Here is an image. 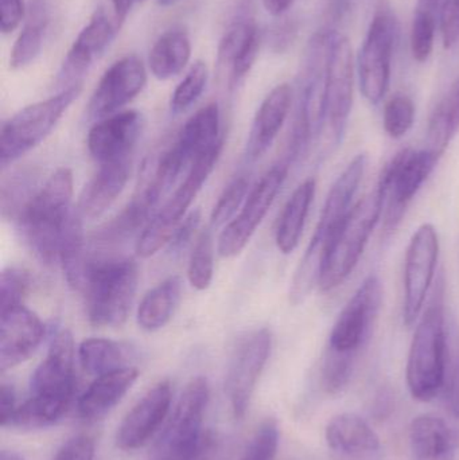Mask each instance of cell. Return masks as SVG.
Returning a JSON list of instances; mask_svg holds the SVG:
<instances>
[{"mask_svg": "<svg viewBox=\"0 0 459 460\" xmlns=\"http://www.w3.org/2000/svg\"><path fill=\"white\" fill-rule=\"evenodd\" d=\"M182 284L180 276H170L146 294L137 314V324L143 330L158 332L169 323L180 303Z\"/></svg>", "mask_w": 459, "mask_h": 460, "instance_id": "obj_31", "label": "cell"}, {"mask_svg": "<svg viewBox=\"0 0 459 460\" xmlns=\"http://www.w3.org/2000/svg\"><path fill=\"white\" fill-rule=\"evenodd\" d=\"M147 83V70L142 59L127 56L116 61L97 84L88 105L91 119L108 118L120 112L135 99Z\"/></svg>", "mask_w": 459, "mask_h": 460, "instance_id": "obj_17", "label": "cell"}, {"mask_svg": "<svg viewBox=\"0 0 459 460\" xmlns=\"http://www.w3.org/2000/svg\"><path fill=\"white\" fill-rule=\"evenodd\" d=\"M356 356L328 349L322 365V385L331 394H339L349 383Z\"/></svg>", "mask_w": 459, "mask_h": 460, "instance_id": "obj_40", "label": "cell"}, {"mask_svg": "<svg viewBox=\"0 0 459 460\" xmlns=\"http://www.w3.org/2000/svg\"><path fill=\"white\" fill-rule=\"evenodd\" d=\"M383 287L376 275H369L347 303L331 330L329 349L357 356L371 337L382 308Z\"/></svg>", "mask_w": 459, "mask_h": 460, "instance_id": "obj_15", "label": "cell"}, {"mask_svg": "<svg viewBox=\"0 0 459 460\" xmlns=\"http://www.w3.org/2000/svg\"><path fill=\"white\" fill-rule=\"evenodd\" d=\"M442 3L444 0H418L415 13L438 18V13H441Z\"/></svg>", "mask_w": 459, "mask_h": 460, "instance_id": "obj_52", "label": "cell"}, {"mask_svg": "<svg viewBox=\"0 0 459 460\" xmlns=\"http://www.w3.org/2000/svg\"><path fill=\"white\" fill-rule=\"evenodd\" d=\"M83 220L84 218L75 208L62 233L58 254V262L67 284L77 291H83L89 265Z\"/></svg>", "mask_w": 459, "mask_h": 460, "instance_id": "obj_30", "label": "cell"}, {"mask_svg": "<svg viewBox=\"0 0 459 460\" xmlns=\"http://www.w3.org/2000/svg\"><path fill=\"white\" fill-rule=\"evenodd\" d=\"M296 0H263L264 7L271 15L280 16L285 13Z\"/></svg>", "mask_w": 459, "mask_h": 460, "instance_id": "obj_53", "label": "cell"}, {"mask_svg": "<svg viewBox=\"0 0 459 460\" xmlns=\"http://www.w3.org/2000/svg\"><path fill=\"white\" fill-rule=\"evenodd\" d=\"M0 10H2L0 29H2L3 34H10L23 19V2L22 0H0Z\"/></svg>", "mask_w": 459, "mask_h": 460, "instance_id": "obj_50", "label": "cell"}, {"mask_svg": "<svg viewBox=\"0 0 459 460\" xmlns=\"http://www.w3.org/2000/svg\"><path fill=\"white\" fill-rule=\"evenodd\" d=\"M457 432L437 416L423 415L410 426V445L418 460H445L455 453Z\"/></svg>", "mask_w": 459, "mask_h": 460, "instance_id": "obj_28", "label": "cell"}, {"mask_svg": "<svg viewBox=\"0 0 459 460\" xmlns=\"http://www.w3.org/2000/svg\"><path fill=\"white\" fill-rule=\"evenodd\" d=\"M139 270L129 257L89 261L86 270V316L96 327H119L128 318L137 294Z\"/></svg>", "mask_w": 459, "mask_h": 460, "instance_id": "obj_5", "label": "cell"}, {"mask_svg": "<svg viewBox=\"0 0 459 460\" xmlns=\"http://www.w3.org/2000/svg\"><path fill=\"white\" fill-rule=\"evenodd\" d=\"M75 389V341L69 330H59L32 375L31 396L16 408L7 427L30 431L54 426L69 411Z\"/></svg>", "mask_w": 459, "mask_h": 460, "instance_id": "obj_1", "label": "cell"}, {"mask_svg": "<svg viewBox=\"0 0 459 460\" xmlns=\"http://www.w3.org/2000/svg\"><path fill=\"white\" fill-rule=\"evenodd\" d=\"M441 394L446 410L459 419V350L449 351Z\"/></svg>", "mask_w": 459, "mask_h": 460, "instance_id": "obj_46", "label": "cell"}, {"mask_svg": "<svg viewBox=\"0 0 459 460\" xmlns=\"http://www.w3.org/2000/svg\"><path fill=\"white\" fill-rule=\"evenodd\" d=\"M143 116L137 111H123L102 119L88 134V150L99 164L129 159L143 131Z\"/></svg>", "mask_w": 459, "mask_h": 460, "instance_id": "obj_18", "label": "cell"}, {"mask_svg": "<svg viewBox=\"0 0 459 460\" xmlns=\"http://www.w3.org/2000/svg\"><path fill=\"white\" fill-rule=\"evenodd\" d=\"M278 446L279 429L277 421L269 419L259 427L240 460H274Z\"/></svg>", "mask_w": 459, "mask_h": 460, "instance_id": "obj_44", "label": "cell"}, {"mask_svg": "<svg viewBox=\"0 0 459 460\" xmlns=\"http://www.w3.org/2000/svg\"><path fill=\"white\" fill-rule=\"evenodd\" d=\"M366 164L368 158L366 154H358L331 186L321 213L320 223L291 283L290 302L294 305L304 303L314 287L320 283L326 249L340 224L352 209L350 204L357 193L358 185L363 181Z\"/></svg>", "mask_w": 459, "mask_h": 460, "instance_id": "obj_3", "label": "cell"}, {"mask_svg": "<svg viewBox=\"0 0 459 460\" xmlns=\"http://www.w3.org/2000/svg\"><path fill=\"white\" fill-rule=\"evenodd\" d=\"M437 23H438V18L434 16L422 15V13L414 15L410 40H411L412 57L418 62L428 61L433 53Z\"/></svg>", "mask_w": 459, "mask_h": 460, "instance_id": "obj_43", "label": "cell"}, {"mask_svg": "<svg viewBox=\"0 0 459 460\" xmlns=\"http://www.w3.org/2000/svg\"><path fill=\"white\" fill-rule=\"evenodd\" d=\"M35 174L32 172H15L10 180L5 181L2 188V212L3 217L18 220L22 210L34 197Z\"/></svg>", "mask_w": 459, "mask_h": 460, "instance_id": "obj_37", "label": "cell"}, {"mask_svg": "<svg viewBox=\"0 0 459 460\" xmlns=\"http://www.w3.org/2000/svg\"><path fill=\"white\" fill-rule=\"evenodd\" d=\"M315 190H317V182L314 178H310L301 183L293 196L288 199L278 223L277 235H275L278 249L282 253H291L298 246L307 215L314 201Z\"/></svg>", "mask_w": 459, "mask_h": 460, "instance_id": "obj_29", "label": "cell"}, {"mask_svg": "<svg viewBox=\"0 0 459 460\" xmlns=\"http://www.w3.org/2000/svg\"><path fill=\"white\" fill-rule=\"evenodd\" d=\"M396 22L387 11H379L372 19L358 56L360 88L371 104H379L391 83Z\"/></svg>", "mask_w": 459, "mask_h": 460, "instance_id": "obj_11", "label": "cell"}, {"mask_svg": "<svg viewBox=\"0 0 459 460\" xmlns=\"http://www.w3.org/2000/svg\"><path fill=\"white\" fill-rule=\"evenodd\" d=\"M291 104L293 89L288 84H280L267 94L256 112L248 137L245 151L248 161H256L269 151L290 113Z\"/></svg>", "mask_w": 459, "mask_h": 460, "instance_id": "obj_23", "label": "cell"}, {"mask_svg": "<svg viewBox=\"0 0 459 460\" xmlns=\"http://www.w3.org/2000/svg\"><path fill=\"white\" fill-rule=\"evenodd\" d=\"M207 402L209 384L207 378H193L181 394L150 460H186L193 456L207 439L204 416Z\"/></svg>", "mask_w": 459, "mask_h": 460, "instance_id": "obj_8", "label": "cell"}, {"mask_svg": "<svg viewBox=\"0 0 459 460\" xmlns=\"http://www.w3.org/2000/svg\"><path fill=\"white\" fill-rule=\"evenodd\" d=\"M221 140L220 108L216 102H210L186 121L170 150L186 169Z\"/></svg>", "mask_w": 459, "mask_h": 460, "instance_id": "obj_24", "label": "cell"}, {"mask_svg": "<svg viewBox=\"0 0 459 460\" xmlns=\"http://www.w3.org/2000/svg\"><path fill=\"white\" fill-rule=\"evenodd\" d=\"M135 2H140V0H135Z\"/></svg>", "mask_w": 459, "mask_h": 460, "instance_id": "obj_56", "label": "cell"}, {"mask_svg": "<svg viewBox=\"0 0 459 460\" xmlns=\"http://www.w3.org/2000/svg\"><path fill=\"white\" fill-rule=\"evenodd\" d=\"M113 34L115 31L112 23L104 11H96L89 23L81 30L65 57L57 78V84L61 86V91L83 83L84 75L88 73L94 59L99 58L110 46Z\"/></svg>", "mask_w": 459, "mask_h": 460, "instance_id": "obj_21", "label": "cell"}, {"mask_svg": "<svg viewBox=\"0 0 459 460\" xmlns=\"http://www.w3.org/2000/svg\"><path fill=\"white\" fill-rule=\"evenodd\" d=\"M178 0H158V4L162 7H170V5L175 4Z\"/></svg>", "mask_w": 459, "mask_h": 460, "instance_id": "obj_55", "label": "cell"}, {"mask_svg": "<svg viewBox=\"0 0 459 460\" xmlns=\"http://www.w3.org/2000/svg\"><path fill=\"white\" fill-rule=\"evenodd\" d=\"M83 83L62 89L56 96L35 102L8 119L0 134V164L3 169L37 147L53 131L67 108L78 99Z\"/></svg>", "mask_w": 459, "mask_h": 460, "instance_id": "obj_7", "label": "cell"}, {"mask_svg": "<svg viewBox=\"0 0 459 460\" xmlns=\"http://www.w3.org/2000/svg\"><path fill=\"white\" fill-rule=\"evenodd\" d=\"M139 377L135 367H121L105 375L97 376L96 380L78 399V413L85 421H97L107 416Z\"/></svg>", "mask_w": 459, "mask_h": 460, "instance_id": "obj_25", "label": "cell"}, {"mask_svg": "<svg viewBox=\"0 0 459 460\" xmlns=\"http://www.w3.org/2000/svg\"><path fill=\"white\" fill-rule=\"evenodd\" d=\"M16 408L18 407H16L15 391L13 386L3 383L2 388H0V423H2L3 429H5L10 423Z\"/></svg>", "mask_w": 459, "mask_h": 460, "instance_id": "obj_51", "label": "cell"}, {"mask_svg": "<svg viewBox=\"0 0 459 460\" xmlns=\"http://www.w3.org/2000/svg\"><path fill=\"white\" fill-rule=\"evenodd\" d=\"M31 278L21 268L10 267L3 270L0 278V313L23 305Z\"/></svg>", "mask_w": 459, "mask_h": 460, "instance_id": "obj_42", "label": "cell"}, {"mask_svg": "<svg viewBox=\"0 0 459 460\" xmlns=\"http://www.w3.org/2000/svg\"><path fill=\"white\" fill-rule=\"evenodd\" d=\"M272 335L269 329L248 332L234 346L226 372L225 392L232 412L244 418L256 384L271 353Z\"/></svg>", "mask_w": 459, "mask_h": 460, "instance_id": "obj_12", "label": "cell"}, {"mask_svg": "<svg viewBox=\"0 0 459 460\" xmlns=\"http://www.w3.org/2000/svg\"><path fill=\"white\" fill-rule=\"evenodd\" d=\"M248 188H250V180L247 177L234 178L229 183L210 216V228L217 229L231 223L247 197Z\"/></svg>", "mask_w": 459, "mask_h": 460, "instance_id": "obj_39", "label": "cell"}, {"mask_svg": "<svg viewBox=\"0 0 459 460\" xmlns=\"http://www.w3.org/2000/svg\"><path fill=\"white\" fill-rule=\"evenodd\" d=\"M45 324L24 305L0 313V370L27 361L45 338Z\"/></svg>", "mask_w": 459, "mask_h": 460, "instance_id": "obj_20", "label": "cell"}, {"mask_svg": "<svg viewBox=\"0 0 459 460\" xmlns=\"http://www.w3.org/2000/svg\"><path fill=\"white\" fill-rule=\"evenodd\" d=\"M290 162L275 164L253 188L239 216L221 232L217 251L221 257L231 259L244 251L256 229L269 213L287 178Z\"/></svg>", "mask_w": 459, "mask_h": 460, "instance_id": "obj_13", "label": "cell"}, {"mask_svg": "<svg viewBox=\"0 0 459 460\" xmlns=\"http://www.w3.org/2000/svg\"><path fill=\"white\" fill-rule=\"evenodd\" d=\"M260 34L253 19L242 18L234 22L218 45V64L231 69L232 81H242L250 73L258 58Z\"/></svg>", "mask_w": 459, "mask_h": 460, "instance_id": "obj_26", "label": "cell"}, {"mask_svg": "<svg viewBox=\"0 0 459 460\" xmlns=\"http://www.w3.org/2000/svg\"><path fill=\"white\" fill-rule=\"evenodd\" d=\"M439 256L438 233L431 224L412 235L404 267V323L411 327L425 307Z\"/></svg>", "mask_w": 459, "mask_h": 460, "instance_id": "obj_16", "label": "cell"}, {"mask_svg": "<svg viewBox=\"0 0 459 460\" xmlns=\"http://www.w3.org/2000/svg\"><path fill=\"white\" fill-rule=\"evenodd\" d=\"M81 367L89 375L102 376L121 369L126 364V351L115 341L89 338L78 346Z\"/></svg>", "mask_w": 459, "mask_h": 460, "instance_id": "obj_35", "label": "cell"}, {"mask_svg": "<svg viewBox=\"0 0 459 460\" xmlns=\"http://www.w3.org/2000/svg\"><path fill=\"white\" fill-rule=\"evenodd\" d=\"M355 61L352 45L344 35L331 32L326 73L325 126L334 146L341 142L353 105ZM323 126V127H325Z\"/></svg>", "mask_w": 459, "mask_h": 460, "instance_id": "obj_14", "label": "cell"}, {"mask_svg": "<svg viewBox=\"0 0 459 460\" xmlns=\"http://www.w3.org/2000/svg\"><path fill=\"white\" fill-rule=\"evenodd\" d=\"M207 78H209V70L207 64L197 61L172 93V102H170L172 112L178 115L189 110L204 93Z\"/></svg>", "mask_w": 459, "mask_h": 460, "instance_id": "obj_38", "label": "cell"}, {"mask_svg": "<svg viewBox=\"0 0 459 460\" xmlns=\"http://www.w3.org/2000/svg\"><path fill=\"white\" fill-rule=\"evenodd\" d=\"M191 42L188 32L172 29L162 34L148 57L151 73L158 80H170L180 75L190 61Z\"/></svg>", "mask_w": 459, "mask_h": 460, "instance_id": "obj_32", "label": "cell"}, {"mask_svg": "<svg viewBox=\"0 0 459 460\" xmlns=\"http://www.w3.org/2000/svg\"><path fill=\"white\" fill-rule=\"evenodd\" d=\"M213 272H215V241H213L212 228H207L199 233L191 251L188 268L189 283L199 291H204L212 283Z\"/></svg>", "mask_w": 459, "mask_h": 460, "instance_id": "obj_36", "label": "cell"}, {"mask_svg": "<svg viewBox=\"0 0 459 460\" xmlns=\"http://www.w3.org/2000/svg\"><path fill=\"white\" fill-rule=\"evenodd\" d=\"M414 102L406 94H396L385 104L384 129L393 139L403 137L414 126Z\"/></svg>", "mask_w": 459, "mask_h": 460, "instance_id": "obj_41", "label": "cell"}, {"mask_svg": "<svg viewBox=\"0 0 459 460\" xmlns=\"http://www.w3.org/2000/svg\"><path fill=\"white\" fill-rule=\"evenodd\" d=\"M439 156L428 150H406L396 154L380 175L377 185L384 194L383 229L390 235L401 226L407 209L428 175L438 164Z\"/></svg>", "mask_w": 459, "mask_h": 460, "instance_id": "obj_10", "label": "cell"}, {"mask_svg": "<svg viewBox=\"0 0 459 460\" xmlns=\"http://www.w3.org/2000/svg\"><path fill=\"white\" fill-rule=\"evenodd\" d=\"M449 358L445 279L439 276L428 307L415 330L407 362V384L414 399L431 402L441 394Z\"/></svg>", "mask_w": 459, "mask_h": 460, "instance_id": "obj_2", "label": "cell"}, {"mask_svg": "<svg viewBox=\"0 0 459 460\" xmlns=\"http://www.w3.org/2000/svg\"><path fill=\"white\" fill-rule=\"evenodd\" d=\"M223 146V140H221L212 150L199 156L191 164L182 185L174 191L169 201L148 221L147 226L140 233L135 245L137 256L147 259L162 249V246L169 245L175 229L180 226L182 217H185L189 208L201 191L202 186L215 170Z\"/></svg>", "mask_w": 459, "mask_h": 460, "instance_id": "obj_9", "label": "cell"}, {"mask_svg": "<svg viewBox=\"0 0 459 460\" xmlns=\"http://www.w3.org/2000/svg\"><path fill=\"white\" fill-rule=\"evenodd\" d=\"M326 440L334 453L345 456H363L376 453L380 438L371 426L355 413H342L326 427Z\"/></svg>", "mask_w": 459, "mask_h": 460, "instance_id": "obj_27", "label": "cell"}, {"mask_svg": "<svg viewBox=\"0 0 459 460\" xmlns=\"http://www.w3.org/2000/svg\"><path fill=\"white\" fill-rule=\"evenodd\" d=\"M72 197V170L59 167L38 189L16 220L30 251L42 264L58 262L62 233L75 209Z\"/></svg>", "mask_w": 459, "mask_h": 460, "instance_id": "obj_4", "label": "cell"}, {"mask_svg": "<svg viewBox=\"0 0 459 460\" xmlns=\"http://www.w3.org/2000/svg\"><path fill=\"white\" fill-rule=\"evenodd\" d=\"M131 158L100 164L81 193L75 209L84 220L102 217L119 199L131 175Z\"/></svg>", "mask_w": 459, "mask_h": 460, "instance_id": "obj_22", "label": "cell"}, {"mask_svg": "<svg viewBox=\"0 0 459 460\" xmlns=\"http://www.w3.org/2000/svg\"><path fill=\"white\" fill-rule=\"evenodd\" d=\"M383 207L384 194L377 185L349 210L326 249L318 283L321 291L329 292L341 286L353 272L383 216Z\"/></svg>", "mask_w": 459, "mask_h": 460, "instance_id": "obj_6", "label": "cell"}, {"mask_svg": "<svg viewBox=\"0 0 459 460\" xmlns=\"http://www.w3.org/2000/svg\"><path fill=\"white\" fill-rule=\"evenodd\" d=\"M172 396L169 381H162L151 388L121 421L116 435L118 447L124 451L143 447L166 419Z\"/></svg>", "mask_w": 459, "mask_h": 460, "instance_id": "obj_19", "label": "cell"}, {"mask_svg": "<svg viewBox=\"0 0 459 460\" xmlns=\"http://www.w3.org/2000/svg\"><path fill=\"white\" fill-rule=\"evenodd\" d=\"M199 223H201V213L199 210H194L190 215L186 216L180 226L175 229L172 240L169 243V251L172 256H180L193 238L194 233L199 229Z\"/></svg>", "mask_w": 459, "mask_h": 460, "instance_id": "obj_48", "label": "cell"}, {"mask_svg": "<svg viewBox=\"0 0 459 460\" xmlns=\"http://www.w3.org/2000/svg\"><path fill=\"white\" fill-rule=\"evenodd\" d=\"M46 24H48V16H46L45 5L37 2L34 4V10H31V16L24 24L11 50L10 66L13 69H23L40 56Z\"/></svg>", "mask_w": 459, "mask_h": 460, "instance_id": "obj_34", "label": "cell"}, {"mask_svg": "<svg viewBox=\"0 0 459 460\" xmlns=\"http://www.w3.org/2000/svg\"><path fill=\"white\" fill-rule=\"evenodd\" d=\"M442 42L445 49H452L459 40V0H444L439 13Z\"/></svg>", "mask_w": 459, "mask_h": 460, "instance_id": "obj_47", "label": "cell"}, {"mask_svg": "<svg viewBox=\"0 0 459 460\" xmlns=\"http://www.w3.org/2000/svg\"><path fill=\"white\" fill-rule=\"evenodd\" d=\"M53 460H94L93 439L86 435L72 438L57 451Z\"/></svg>", "mask_w": 459, "mask_h": 460, "instance_id": "obj_49", "label": "cell"}, {"mask_svg": "<svg viewBox=\"0 0 459 460\" xmlns=\"http://www.w3.org/2000/svg\"><path fill=\"white\" fill-rule=\"evenodd\" d=\"M459 129V78L452 84L431 115L428 129V147L441 158Z\"/></svg>", "mask_w": 459, "mask_h": 460, "instance_id": "obj_33", "label": "cell"}, {"mask_svg": "<svg viewBox=\"0 0 459 460\" xmlns=\"http://www.w3.org/2000/svg\"><path fill=\"white\" fill-rule=\"evenodd\" d=\"M0 460H26L21 454L15 453V451H2L0 454Z\"/></svg>", "mask_w": 459, "mask_h": 460, "instance_id": "obj_54", "label": "cell"}, {"mask_svg": "<svg viewBox=\"0 0 459 460\" xmlns=\"http://www.w3.org/2000/svg\"><path fill=\"white\" fill-rule=\"evenodd\" d=\"M234 454V442L232 438L207 431V439L202 447L186 460H232Z\"/></svg>", "mask_w": 459, "mask_h": 460, "instance_id": "obj_45", "label": "cell"}]
</instances>
